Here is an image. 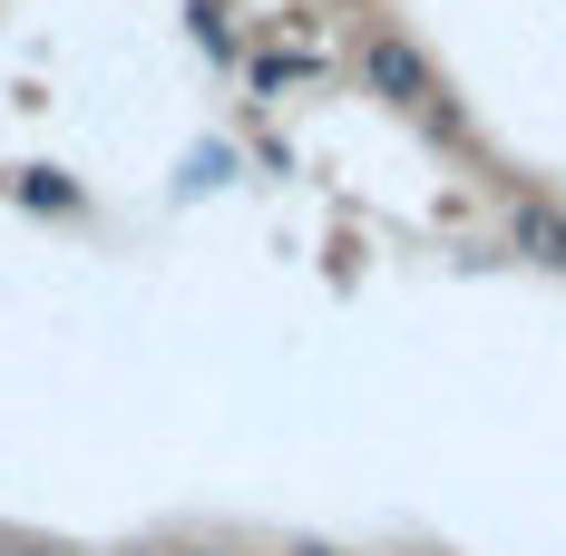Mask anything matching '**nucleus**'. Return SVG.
Masks as SVG:
<instances>
[{
  "label": "nucleus",
  "mask_w": 566,
  "mask_h": 556,
  "mask_svg": "<svg viewBox=\"0 0 566 556\" xmlns=\"http://www.w3.org/2000/svg\"><path fill=\"white\" fill-rule=\"evenodd\" d=\"M20 196H30V206H78V196H69L50 167H40V176H20Z\"/></svg>",
  "instance_id": "obj_4"
},
{
  "label": "nucleus",
  "mask_w": 566,
  "mask_h": 556,
  "mask_svg": "<svg viewBox=\"0 0 566 556\" xmlns=\"http://www.w3.org/2000/svg\"><path fill=\"white\" fill-rule=\"evenodd\" d=\"M352 69H361V88H371V98H391L400 117H420V127H440V137H469L459 108L440 98V69L410 50L400 30H361V59H352Z\"/></svg>",
  "instance_id": "obj_1"
},
{
  "label": "nucleus",
  "mask_w": 566,
  "mask_h": 556,
  "mask_svg": "<svg viewBox=\"0 0 566 556\" xmlns=\"http://www.w3.org/2000/svg\"><path fill=\"white\" fill-rule=\"evenodd\" d=\"M509 244L527 254V264L566 274V206H547V196H517V206H509Z\"/></svg>",
  "instance_id": "obj_2"
},
{
  "label": "nucleus",
  "mask_w": 566,
  "mask_h": 556,
  "mask_svg": "<svg viewBox=\"0 0 566 556\" xmlns=\"http://www.w3.org/2000/svg\"><path fill=\"white\" fill-rule=\"evenodd\" d=\"M186 20H196V50H206V59H234V10H226V0H196Z\"/></svg>",
  "instance_id": "obj_3"
}]
</instances>
